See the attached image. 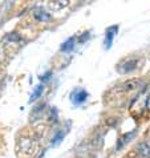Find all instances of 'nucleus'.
<instances>
[{"label":"nucleus","mask_w":150,"mask_h":158,"mask_svg":"<svg viewBox=\"0 0 150 158\" xmlns=\"http://www.w3.org/2000/svg\"><path fill=\"white\" fill-rule=\"evenodd\" d=\"M89 98V93L88 90H85L84 88H76L70 92V96H69V100L74 106H81L84 105Z\"/></svg>","instance_id":"f257e3e1"},{"label":"nucleus","mask_w":150,"mask_h":158,"mask_svg":"<svg viewBox=\"0 0 150 158\" xmlns=\"http://www.w3.org/2000/svg\"><path fill=\"white\" fill-rule=\"evenodd\" d=\"M137 67H138V59H135V57L125 59L117 65V71L121 74H126V73H130V72L135 71Z\"/></svg>","instance_id":"f03ea898"},{"label":"nucleus","mask_w":150,"mask_h":158,"mask_svg":"<svg viewBox=\"0 0 150 158\" xmlns=\"http://www.w3.org/2000/svg\"><path fill=\"white\" fill-rule=\"evenodd\" d=\"M118 29L120 27L118 25H110V27L106 28L105 31V39H104V48L105 49H110L113 45V40H114V36L118 33Z\"/></svg>","instance_id":"7ed1b4c3"},{"label":"nucleus","mask_w":150,"mask_h":158,"mask_svg":"<svg viewBox=\"0 0 150 158\" xmlns=\"http://www.w3.org/2000/svg\"><path fill=\"white\" fill-rule=\"evenodd\" d=\"M76 40L77 39L74 36H70L69 39H67L60 47V51L61 52H72L74 49V45H76Z\"/></svg>","instance_id":"20e7f679"},{"label":"nucleus","mask_w":150,"mask_h":158,"mask_svg":"<svg viewBox=\"0 0 150 158\" xmlns=\"http://www.w3.org/2000/svg\"><path fill=\"white\" fill-rule=\"evenodd\" d=\"M44 89H45V85L44 84H39V85L35 86L32 94H31V97H29V104H32V102H35V101H37L39 98H40L43 96Z\"/></svg>","instance_id":"39448f33"},{"label":"nucleus","mask_w":150,"mask_h":158,"mask_svg":"<svg viewBox=\"0 0 150 158\" xmlns=\"http://www.w3.org/2000/svg\"><path fill=\"white\" fill-rule=\"evenodd\" d=\"M33 17L36 19L37 21H41V23H45V21L51 20L52 15L49 14V12H47L45 10H36L33 12Z\"/></svg>","instance_id":"423d86ee"},{"label":"nucleus","mask_w":150,"mask_h":158,"mask_svg":"<svg viewBox=\"0 0 150 158\" xmlns=\"http://www.w3.org/2000/svg\"><path fill=\"white\" fill-rule=\"evenodd\" d=\"M64 137H65V131H64V130H59V131H57V133L53 135V138H52L51 146H53V148L59 146V145H60L61 142H63Z\"/></svg>","instance_id":"0eeeda50"},{"label":"nucleus","mask_w":150,"mask_h":158,"mask_svg":"<svg viewBox=\"0 0 150 158\" xmlns=\"http://www.w3.org/2000/svg\"><path fill=\"white\" fill-rule=\"evenodd\" d=\"M134 134H135V130L130 131V133H127V134H125V135H122V137L118 139V142H117V146H116L117 150H120V149H121L126 142H129V141H130V138H131V137H134Z\"/></svg>","instance_id":"6e6552de"},{"label":"nucleus","mask_w":150,"mask_h":158,"mask_svg":"<svg viewBox=\"0 0 150 158\" xmlns=\"http://www.w3.org/2000/svg\"><path fill=\"white\" fill-rule=\"evenodd\" d=\"M138 153L142 157H146V158H150V145L146 143V142H144V143H141L140 146H138Z\"/></svg>","instance_id":"1a4fd4ad"},{"label":"nucleus","mask_w":150,"mask_h":158,"mask_svg":"<svg viewBox=\"0 0 150 158\" xmlns=\"http://www.w3.org/2000/svg\"><path fill=\"white\" fill-rule=\"evenodd\" d=\"M138 85H140V81L138 80H129V81L123 82V89L127 90V92H130V90L135 89Z\"/></svg>","instance_id":"9d476101"},{"label":"nucleus","mask_w":150,"mask_h":158,"mask_svg":"<svg viewBox=\"0 0 150 158\" xmlns=\"http://www.w3.org/2000/svg\"><path fill=\"white\" fill-rule=\"evenodd\" d=\"M52 74H53V72H52V71H47L45 73H43L41 76H40V81H41V84L45 85V82H48V81L51 80Z\"/></svg>","instance_id":"9b49d317"},{"label":"nucleus","mask_w":150,"mask_h":158,"mask_svg":"<svg viewBox=\"0 0 150 158\" xmlns=\"http://www.w3.org/2000/svg\"><path fill=\"white\" fill-rule=\"evenodd\" d=\"M6 39H7V40H10V41H17V40H21V37H20L17 33H15V32H12V33H10V35H7Z\"/></svg>","instance_id":"f8f14e48"},{"label":"nucleus","mask_w":150,"mask_h":158,"mask_svg":"<svg viewBox=\"0 0 150 158\" xmlns=\"http://www.w3.org/2000/svg\"><path fill=\"white\" fill-rule=\"evenodd\" d=\"M89 37H90V35L89 32H84V35H81L80 37H78V43L82 44L84 41H86V40H89Z\"/></svg>","instance_id":"ddd939ff"}]
</instances>
